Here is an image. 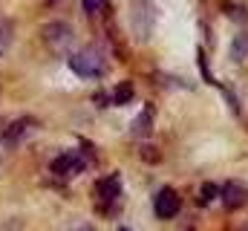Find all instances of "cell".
Instances as JSON below:
<instances>
[{"label":"cell","instance_id":"6da1fadb","mask_svg":"<svg viewBox=\"0 0 248 231\" xmlns=\"http://www.w3.org/2000/svg\"><path fill=\"white\" fill-rule=\"evenodd\" d=\"M69 69L81 78H98V75H104V58L95 47H84L69 55Z\"/></svg>","mask_w":248,"mask_h":231},{"label":"cell","instance_id":"7a4b0ae2","mask_svg":"<svg viewBox=\"0 0 248 231\" xmlns=\"http://www.w3.org/2000/svg\"><path fill=\"white\" fill-rule=\"evenodd\" d=\"M153 208H156V214H159L162 220H170V217H176V214H179V194H176L173 188H162V191L156 194V202H153Z\"/></svg>","mask_w":248,"mask_h":231},{"label":"cell","instance_id":"3957f363","mask_svg":"<svg viewBox=\"0 0 248 231\" xmlns=\"http://www.w3.org/2000/svg\"><path fill=\"white\" fill-rule=\"evenodd\" d=\"M219 199H222V205L225 208H240L243 202L248 199V191H246V185H240V182H225L222 188H219Z\"/></svg>","mask_w":248,"mask_h":231},{"label":"cell","instance_id":"277c9868","mask_svg":"<svg viewBox=\"0 0 248 231\" xmlns=\"http://www.w3.org/2000/svg\"><path fill=\"white\" fill-rule=\"evenodd\" d=\"M122 188H119V176H107L98 182V199H101V211H113V202L119 199Z\"/></svg>","mask_w":248,"mask_h":231},{"label":"cell","instance_id":"5b68a950","mask_svg":"<svg viewBox=\"0 0 248 231\" xmlns=\"http://www.w3.org/2000/svg\"><path fill=\"white\" fill-rule=\"evenodd\" d=\"M52 171L61 173V176H72V173L84 171V159H81L78 153H63V156H58V159L52 162Z\"/></svg>","mask_w":248,"mask_h":231},{"label":"cell","instance_id":"8992f818","mask_svg":"<svg viewBox=\"0 0 248 231\" xmlns=\"http://www.w3.org/2000/svg\"><path fill=\"white\" fill-rule=\"evenodd\" d=\"M44 38H46L49 47H61V41L66 44V41L72 38V32H69V26H66L63 20H52V23L46 26V32H44Z\"/></svg>","mask_w":248,"mask_h":231},{"label":"cell","instance_id":"52a82bcc","mask_svg":"<svg viewBox=\"0 0 248 231\" xmlns=\"http://www.w3.org/2000/svg\"><path fill=\"white\" fill-rule=\"evenodd\" d=\"M29 127H32V118H17V121L3 133V145H9V148H12V145H17V142H20V136H23V130H29Z\"/></svg>","mask_w":248,"mask_h":231},{"label":"cell","instance_id":"ba28073f","mask_svg":"<svg viewBox=\"0 0 248 231\" xmlns=\"http://www.w3.org/2000/svg\"><path fill=\"white\" fill-rule=\"evenodd\" d=\"M12 38H15V26H12V20H6V17H0V55L9 50V44H12Z\"/></svg>","mask_w":248,"mask_h":231},{"label":"cell","instance_id":"9c48e42d","mask_svg":"<svg viewBox=\"0 0 248 231\" xmlns=\"http://www.w3.org/2000/svg\"><path fill=\"white\" fill-rule=\"evenodd\" d=\"M231 55H234V61H243V58L248 55V35H237V38H234Z\"/></svg>","mask_w":248,"mask_h":231},{"label":"cell","instance_id":"30bf717a","mask_svg":"<svg viewBox=\"0 0 248 231\" xmlns=\"http://www.w3.org/2000/svg\"><path fill=\"white\" fill-rule=\"evenodd\" d=\"M130 99H133V87H130V84H119L113 101H116V104H124V101H130Z\"/></svg>","mask_w":248,"mask_h":231},{"label":"cell","instance_id":"8fae6325","mask_svg":"<svg viewBox=\"0 0 248 231\" xmlns=\"http://www.w3.org/2000/svg\"><path fill=\"white\" fill-rule=\"evenodd\" d=\"M104 0H81V6H84V12H95L98 6H101Z\"/></svg>","mask_w":248,"mask_h":231},{"label":"cell","instance_id":"7c38bea8","mask_svg":"<svg viewBox=\"0 0 248 231\" xmlns=\"http://www.w3.org/2000/svg\"><path fill=\"white\" fill-rule=\"evenodd\" d=\"M75 231H95V229H93V226H78Z\"/></svg>","mask_w":248,"mask_h":231},{"label":"cell","instance_id":"4fadbf2b","mask_svg":"<svg viewBox=\"0 0 248 231\" xmlns=\"http://www.w3.org/2000/svg\"><path fill=\"white\" fill-rule=\"evenodd\" d=\"M46 3H49V6H52V3H58V0H46Z\"/></svg>","mask_w":248,"mask_h":231},{"label":"cell","instance_id":"5bb4252c","mask_svg":"<svg viewBox=\"0 0 248 231\" xmlns=\"http://www.w3.org/2000/svg\"><path fill=\"white\" fill-rule=\"evenodd\" d=\"M119 231H130V229H119Z\"/></svg>","mask_w":248,"mask_h":231}]
</instances>
